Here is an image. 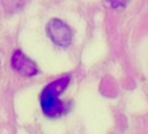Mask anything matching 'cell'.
<instances>
[{"instance_id": "6da1fadb", "label": "cell", "mask_w": 148, "mask_h": 134, "mask_svg": "<svg viewBox=\"0 0 148 134\" xmlns=\"http://www.w3.org/2000/svg\"><path fill=\"white\" fill-rule=\"evenodd\" d=\"M71 81V75L66 74L53 82L49 83L40 94V107L44 114L49 118H59L64 116L67 110L68 105L60 99L61 94L67 88Z\"/></svg>"}, {"instance_id": "7a4b0ae2", "label": "cell", "mask_w": 148, "mask_h": 134, "mask_svg": "<svg viewBox=\"0 0 148 134\" xmlns=\"http://www.w3.org/2000/svg\"><path fill=\"white\" fill-rule=\"evenodd\" d=\"M46 32L51 40L59 46H68L72 42L73 34L71 28L59 18H53L49 22Z\"/></svg>"}, {"instance_id": "3957f363", "label": "cell", "mask_w": 148, "mask_h": 134, "mask_svg": "<svg viewBox=\"0 0 148 134\" xmlns=\"http://www.w3.org/2000/svg\"><path fill=\"white\" fill-rule=\"evenodd\" d=\"M12 67L17 73L24 76H35L38 73L36 64L25 54H23L20 50L15 51L12 57Z\"/></svg>"}, {"instance_id": "277c9868", "label": "cell", "mask_w": 148, "mask_h": 134, "mask_svg": "<svg viewBox=\"0 0 148 134\" xmlns=\"http://www.w3.org/2000/svg\"><path fill=\"white\" fill-rule=\"evenodd\" d=\"M128 1H130V0H108L109 5H110L112 8H116V9L125 7V6L128 3Z\"/></svg>"}]
</instances>
